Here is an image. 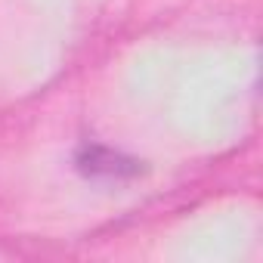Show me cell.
I'll use <instances>...</instances> for the list:
<instances>
[{
	"label": "cell",
	"mask_w": 263,
	"mask_h": 263,
	"mask_svg": "<svg viewBox=\"0 0 263 263\" xmlns=\"http://www.w3.org/2000/svg\"><path fill=\"white\" fill-rule=\"evenodd\" d=\"M74 164L84 177H96V180H127V177H137L143 171L137 158L105 149V146H84L78 152Z\"/></svg>",
	"instance_id": "1"
}]
</instances>
